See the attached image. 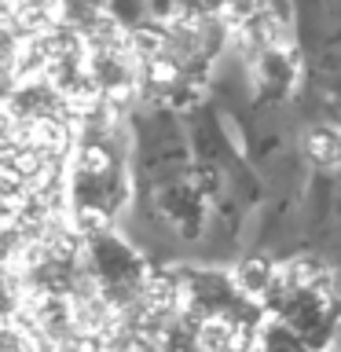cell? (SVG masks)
<instances>
[{"mask_svg":"<svg viewBox=\"0 0 341 352\" xmlns=\"http://www.w3.org/2000/svg\"><path fill=\"white\" fill-rule=\"evenodd\" d=\"M305 158L319 169L341 173V125H316L305 136Z\"/></svg>","mask_w":341,"mask_h":352,"instance_id":"1","label":"cell"}]
</instances>
